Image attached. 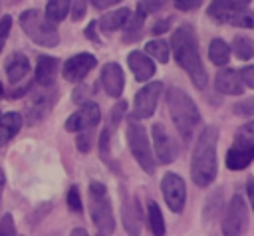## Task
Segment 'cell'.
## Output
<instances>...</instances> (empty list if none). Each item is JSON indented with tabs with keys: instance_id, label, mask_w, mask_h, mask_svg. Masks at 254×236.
Masks as SVG:
<instances>
[{
	"instance_id": "f1b7e54d",
	"label": "cell",
	"mask_w": 254,
	"mask_h": 236,
	"mask_svg": "<svg viewBox=\"0 0 254 236\" xmlns=\"http://www.w3.org/2000/svg\"><path fill=\"white\" fill-rule=\"evenodd\" d=\"M145 50H147V54H149L151 58L159 59L161 63H167V59H169V50H171V48L167 46L165 40H151V42H147Z\"/></svg>"
},
{
	"instance_id": "277c9868",
	"label": "cell",
	"mask_w": 254,
	"mask_h": 236,
	"mask_svg": "<svg viewBox=\"0 0 254 236\" xmlns=\"http://www.w3.org/2000/svg\"><path fill=\"white\" fill-rule=\"evenodd\" d=\"M89 216L101 236H109L115 230V216L105 184L93 180L89 184Z\"/></svg>"
},
{
	"instance_id": "c3c4849f",
	"label": "cell",
	"mask_w": 254,
	"mask_h": 236,
	"mask_svg": "<svg viewBox=\"0 0 254 236\" xmlns=\"http://www.w3.org/2000/svg\"><path fill=\"white\" fill-rule=\"evenodd\" d=\"M69 236H87V232H85L83 228H75V230H71Z\"/></svg>"
},
{
	"instance_id": "60d3db41",
	"label": "cell",
	"mask_w": 254,
	"mask_h": 236,
	"mask_svg": "<svg viewBox=\"0 0 254 236\" xmlns=\"http://www.w3.org/2000/svg\"><path fill=\"white\" fill-rule=\"evenodd\" d=\"M83 135H79L77 137V149L81 151V153H87L89 149H91V137H89V131H81Z\"/></svg>"
},
{
	"instance_id": "74e56055",
	"label": "cell",
	"mask_w": 254,
	"mask_h": 236,
	"mask_svg": "<svg viewBox=\"0 0 254 236\" xmlns=\"http://www.w3.org/2000/svg\"><path fill=\"white\" fill-rule=\"evenodd\" d=\"M240 77H242V83L248 85L250 89H254V65H244L240 69Z\"/></svg>"
},
{
	"instance_id": "f6af8a7d",
	"label": "cell",
	"mask_w": 254,
	"mask_h": 236,
	"mask_svg": "<svg viewBox=\"0 0 254 236\" xmlns=\"http://www.w3.org/2000/svg\"><path fill=\"white\" fill-rule=\"evenodd\" d=\"M95 8H99V10H103V8H109V6H113V4H117V2H121V0H89Z\"/></svg>"
},
{
	"instance_id": "7bdbcfd3",
	"label": "cell",
	"mask_w": 254,
	"mask_h": 236,
	"mask_svg": "<svg viewBox=\"0 0 254 236\" xmlns=\"http://www.w3.org/2000/svg\"><path fill=\"white\" fill-rule=\"evenodd\" d=\"M123 113H125V101H119V103L113 107V111H111V123L117 125V123L121 121Z\"/></svg>"
},
{
	"instance_id": "4316f807",
	"label": "cell",
	"mask_w": 254,
	"mask_h": 236,
	"mask_svg": "<svg viewBox=\"0 0 254 236\" xmlns=\"http://www.w3.org/2000/svg\"><path fill=\"white\" fill-rule=\"evenodd\" d=\"M69 6H71V0H50L46 6V18L50 22L58 24L67 16Z\"/></svg>"
},
{
	"instance_id": "ac0fdd59",
	"label": "cell",
	"mask_w": 254,
	"mask_h": 236,
	"mask_svg": "<svg viewBox=\"0 0 254 236\" xmlns=\"http://www.w3.org/2000/svg\"><path fill=\"white\" fill-rule=\"evenodd\" d=\"M127 63H129V67H131V71H133L137 81H147L155 73V63L149 58V54H145V52H139V50L131 52L127 56Z\"/></svg>"
},
{
	"instance_id": "44dd1931",
	"label": "cell",
	"mask_w": 254,
	"mask_h": 236,
	"mask_svg": "<svg viewBox=\"0 0 254 236\" xmlns=\"http://www.w3.org/2000/svg\"><path fill=\"white\" fill-rule=\"evenodd\" d=\"M42 89H44L42 95H36L32 99V103L28 105V121L30 123H34L36 119H42L54 101V93L50 91L52 87H42Z\"/></svg>"
},
{
	"instance_id": "836d02e7",
	"label": "cell",
	"mask_w": 254,
	"mask_h": 236,
	"mask_svg": "<svg viewBox=\"0 0 254 236\" xmlns=\"http://www.w3.org/2000/svg\"><path fill=\"white\" fill-rule=\"evenodd\" d=\"M167 2H169V0H141V2H139V6H141V8H143V12L149 16V14L159 12Z\"/></svg>"
},
{
	"instance_id": "816d5d0a",
	"label": "cell",
	"mask_w": 254,
	"mask_h": 236,
	"mask_svg": "<svg viewBox=\"0 0 254 236\" xmlns=\"http://www.w3.org/2000/svg\"><path fill=\"white\" fill-rule=\"evenodd\" d=\"M0 117H2V115H0Z\"/></svg>"
},
{
	"instance_id": "7a4b0ae2",
	"label": "cell",
	"mask_w": 254,
	"mask_h": 236,
	"mask_svg": "<svg viewBox=\"0 0 254 236\" xmlns=\"http://www.w3.org/2000/svg\"><path fill=\"white\" fill-rule=\"evenodd\" d=\"M216 143L218 127L208 125L202 129L190 159V177L196 186H208L216 177Z\"/></svg>"
},
{
	"instance_id": "cb8c5ba5",
	"label": "cell",
	"mask_w": 254,
	"mask_h": 236,
	"mask_svg": "<svg viewBox=\"0 0 254 236\" xmlns=\"http://www.w3.org/2000/svg\"><path fill=\"white\" fill-rule=\"evenodd\" d=\"M145 16H147V14H145V12H143V8L137 4L135 14H131V16H129V20H127V24H125L123 42H133V40H137V38L141 36V28H143Z\"/></svg>"
},
{
	"instance_id": "ee69618b",
	"label": "cell",
	"mask_w": 254,
	"mask_h": 236,
	"mask_svg": "<svg viewBox=\"0 0 254 236\" xmlns=\"http://www.w3.org/2000/svg\"><path fill=\"white\" fill-rule=\"evenodd\" d=\"M169 26H171V20H169V18H163V20H159V22L153 26V34H163V32L169 30Z\"/></svg>"
},
{
	"instance_id": "d6986e66",
	"label": "cell",
	"mask_w": 254,
	"mask_h": 236,
	"mask_svg": "<svg viewBox=\"0 0 254 236\" xmlns=\"http://www.w3.org/2000/svg\"><path fill=\"white\" fill-rule=\"evenodd\" d=\"M58 73V59L52 56H40L36 63V83L40 87H52Z\"/></svg>"
},
{
	"instance_id": "6da1fadb",
	"label": "cell",
	"mask_w": 254,
	"mask_h": 236,
	"mask_svg": "<svg viewBox=\"0 0 254 236\" xmlns=\"http://www.w3.org/2000/svg\"><path fill=\"white\" fill-rule=\"evenodd\" d=\"M171 50H173V56H175L177 63L189 73L192 83L198 89L206 87L208 73L202 65V59H200V54H198V42H196V36H194V30H192L190 24H183L173 32Z\"/></svg>"
},
{
	"instance_id": "4fadbf2b",
	"label": "cell",
	"mask_w": 254,
	"mask_h": 236,
	"mask_svg": "<svg viewBox=\"0 0 254 236\" xmlns=\"http://www.w3.org/2000/svg\"><path fill=\"white\" fill-rule=\"evenodd\" d=\"M121 222L129 236H141L143 228V212L139 206V200L135 196H127L121 206Z\"/></svg>"
},
{
	"instance_id": "1f68e13d",
	"label": "cell",
	"mask_w": 254,
	"mask_h": 236,
	"mask_svg": "<svg viewBox=\"0 0 254 236\" xmlns=\"http://www.w3.org/2000/svg\"><path fill=\"white\" fill-rule=\"evenodd\" d=\"M0 236H16V224L12 214H4L0 218Z\"/></svg>"
},
{
	"instance_id": "e575fe53",
	"label": "cell",
	"mask_w": 254,
	"mask_h": 236,
	"mask_svg": "<svg viewBox=\"0 0 254 236\" xmlns=\"http://www.w3.org/2000/svg\"><path fill=\"white\" fill-rule=\"evenodd\" d=\"M232 111L236 115H252L254 113V99H242V101H238L232 107Z\"/></svg>"
},
{
	"instance_id": "f907efd6",
	"label": "cell",
	"mask_w": 254,
	"mask_h": 236,
	"mask_svg": "<svg viewBox=\"0 0 254 236\" xmlns=\"http://www.w3.org/2000/svg\"><path fill=\"white\" fill-rule=\"evenodd\" d=\"M4 95V87H2V83H0V97Z\"/></svg>"
},
{
	"instance_id": "d6a6232c",
	"label": "cell",
	"mask_w": 254,
	"mask_h": 236,
	"mask_svg": "<svg viewBox=\"0 0 254 236\" xmlns=\"http://www.w3.org/2000/svg\"><path fill=\"white\" fill-rule=\"evenodd\" d=\"M89 95H91V87L89 85H77L75 91H73V95H71V99H73V103L83 105V103H87Z\"/></svg>"
},
{
	"instance_id": "7dc6e473",
	"label": "cell",
	"mask_w": 254,
	"mask_h": 236,
	"mask_svg": "<svg viewBox=\"0 0 254 236\" xmlns=\"http://www.w3.org/2000/svg\"><path fill=\"white\" fill-rule=\"evenodd\" d=\"M246 194H248L250 206H252V210H254V180H248V184H246Z\"/></svg>"
},
{
	"instance_id": "484cf974",
	"label": "cell",
	"mask_w": 254,
	"mask_h": 236,
	"mask_svg": "<svg viewBox=\"0 0 254 236\" xmlns=\"http://www.w3.org/2000/svg\"><path fill=\"white\" fill-rule=\"evenodd\" d=\"M147 224L149 230L155 236H165V220H163V212L159 208V204L155 200L147 202Z\"/></svg>"
},
{
	"instance_id": "603a6c76",
	"label": "cell",
	"mask_w": 254,
	"mask_h": 236,
	"mask_svg": "<svg viewBox=\"0 0 254 236\" xmlns=\"http://www.w3.org/2000/svg\"><path fill=\"white\" fill-rule=\"evenodd\" d=\"M131 16V10L129 8H119V10H113V12H107L103 14V18H99L97 26L103 30V32H113V30H119L121 26L127 24Z\"/></svg>"
},
{
	"instance_id": "5b68a950",
	"label": "cell",
	"mask_w": 254,
	"mask_h": 236,
	"mask_svg": "<svg viewBox=\"0 0 254 236\" xmlns=\"http://www.w3.org/2000/svg\"><path fill=\"white\" fill-rule=\"evenodd\" d=\"M20 26L24 30V34L38 46L44 48H54L60 42L58 30L54 26V22H50L40 10H26L20 14Z\"/></svg>"
},
{
	"instance_id": "f5cc1de1",
	"label": "cell",
	"mask_w": 254,
	"mask_h": 236,
	"mask_svg": "<svg viewBox=\"0 0 254 236\" xmlns=\"http://www.w3.org/2000/svg\"><path fill=\"white\" fill-rule=\"evenodd\" d=\"M99 236H101V234H99Z\"/></svg>"
},
{
	"instance_id": "8992f818",
	"label": "cell",
	"mask_w": 254,
	"mask_h": 236,
	"mask_svg": "<svg viewBox=\"0 0 254 236\" xmlns=\"http://www.w3.org/2000/svg\"><path fill=\"white\" fill-rule=\"evenodd\" d=\"M127 145L131 149V155L139 163V167L145 173L153 175L155 173V159H153V153H151L147 131L135 117H131L129 123H127Z\"/></svg>"
},
{
	"instance_id": "b9f144b4",
	"label": "cell",
	"mask_w": 254,
	"mask_h": 236,
	"mask_svg": "<svg viewBox=\"0 0 254 236\" xmlns=\"http://www.w3.org/2000/svg\"><path fill=\"white\" fill-rule=\"evenodd\" d=\"M252 137H254V121L242 125L236 133V139H252Z\"/></svg>"
},
{
	"instance_id": "bcb514c9",
	"label": "cell",
	"mask_w": 254,
	"mask_h": 236,
	"mask_svg": "<svg viewBox=\"0 0 254 236\" xmlns=\"http://www.w3.org/2000/svg\"><path fill=\"white\" fill-rule=\"evenodd\" d=\"M95 26H97V22H89V24H87V28H85V38H89V40H93V42H97Z\"/></svg>"
},
{
	"instance_id": "3957f363",
	"label": "cell",
	"mask_w": 254,
	"mask_h": 236,
	"mask_svg": "<svg viewBox=\"0 0 254 236\" xmlns=\"http://www.w3.org/2000/svg\"><path fill=\"white\" fill-rule=\"evenodd\" d=\"M167 107H169L175 127L183 135V139L190 141V137L200 121L198 109H196L194 101L190 99V95L179 87H169L167 89Z\"/></svg>"
},
{
	"instance_id": "9c48e42d",
	"label": "cell",
	"mask_w": 254,
	"mask_h": 236,
	"mask_svg": "<svg viewBox=\"0 0 254 236\" xmlns=\"http://www.w3.org/2000/svg\"><path fill=\"white\" fill-rule=\"evenodd\" d=\"M161 192L165 196L167 206L173 212H181L185 208V202H187V186H185V180L177 173H167L161 178Z\"/></svg>"
},
{
	"instance_id": "52a82bcc",
	"label": "cell",
	"mask_w": 254,
	"mask_h": 236,
	"mask_svg": "<svg viewBox=\"0 0 254 236\" xmlns=\"http://www.w3.org/2000/svg\"><path fill=\"white\" fill-rule=\"evenodd\" d=\"M248 226V208L240 194H234L226 206L222 218V234L224 236H242Z\"/></svg>"
},
{
	"instance_id": "7402d4cb",
	"label": "cell",
	"mask_w": 254,
	"mask_h": 236,
	"mask_svg": "<svg viewBox=\"0 0 254 236\" xmlns=\"http://www.w3.org/2000/svg\"><path fill=\"white\" fill-rule=\"evenodd\" d=\"M22 121H24L22 115L16 113V111H10V113H6V115L0 117V147L6 145L20 131Z\"/></svg>"
},
{
	"instance_id": "2e32d148",
	"label": "cell",
	"mask_w": 254,
	"mask_h": 236,
	"mask_svg": "<svg viewBox=\"0 0 254 236\" xmlns=\"http://www.w3.org/2000/svg\"><path fill=\"white\" fill-rule=\"evenodd\" d=\"M250 0H212L206 8V14L220 24H228V20L240 12L242 8H248Z\"/></svg>"
},
{
	"instance_id": "d4e9b609",
	"label": "cell",
	"mask_w": 254,
	"mask_h": 236,
	"mask_svg": "<svg viewBox=\"0 0 254 236\" xmlns=\"http://www.w3.org/2000/svg\"><path fill=\"white\" fill-rule=\"evenodd\" d=\"M208 58H210V61L214 65H220V67L226 65L228 59H230V46L224 40L214 38L210 42V46H208Z\"/></svg>"
},
{
	"instance_id": "9a60e30c",
	"label": "cell",
	"mask_w": 254,
	"mask_h": 236,
	"mask_svg": "<svg viewBox=\"0 0 254 236\" xmlns=\"http://www.w3.org/2000/svg\"><path fill=\"white\" fill-rule=\"evenodd\" d=\"M99 79H101V85L109 97H121L123 87H125V73L119 67V63H115V61L105 63Z\"/></svg>"
},
{
	"instance_id": "f546056e",
	"label": "cell",
	"mask_w": 254,
	"mask_h": 236,
	"mask_svg": "<svg viewBox=\"0 0 254 236\" xmlns=\"http://www.w3.org/2000/svg\"><path fill=\"white\" fill-rule=\"evenodd\" d=\"M230 26H236V28H254V12L248 10V8H242L240 12H236L230 20H228Z\"/></svg>"
},
{
	"instance_id": "ba28073f",
	"label": "cell",
	"mask_w": 254,
	"mask_h": 236,
	"mask_svg": "<svg viewBox=\"0 0 254 236\" xmlns=\"http://www.w3.org/2000/svg\"><path fill=\"white\" fill-rule=\"evenodd\" d=\"M163 89L165 87H163L161 81H151V83L143 85L135 93V99H133V117L135 119L151 117L157 109V103H159V97H161Z\"/></svg>"
},
{
	"instance_id": "83f0119b",
	"label": "cell",
	"mask_w": 254,
	"mask_h": 236,
	"mask_svg": "<svg viewBox=\"0 0 254 236\" xmlns=\"http://www.w3.org/2000/svg\"><path fill=\"white\" fill-rule=\"evenodd\" d=\"M232 52L242 61L250 59L254 56V40L252 38H246V36H236L234 42H232Z\"/></svg>"
},
{
	"instance_id": "681fc988",
	"label": "cell",
	"mask_w": 254,
	"mask_h": 236,
	"mask_svg": "<svg viewBox=\"0 0 254 236\" xmlns=\"http://www.w3.org/2000/svg\"><path fill=\"white\" fill-rule=\"evenodd\" d=\"M2 190H4V173L0 169V198H2Z\"/></svg>"
},
{
	"instance_id": "7c38bea8",
	"label": "cell",
	"mask_w": 254,
	"mask_h": 236,
	"mask_svg": "<svg viewBox=\"0 0 254 236\" xmlns=\"http://www.w3.org/2000/svg\"><path fill=\"white\" fill-rule=\"evenodd\" d=\"M97 59L93 54H75L73 58H69L64 67H62V73L67 81H81L93 67H95Z\"/></svg>"
},
{
	"instance_id": "e0dca14e",
	"label": "cell",
	"mask_w": 254,
	"mask_h": 236,
	"mask_svg": "<svg viewBox=\"0 0 254 236\" xmlns=\"http://www.w3.org/2000/svg\"><path fill=\"white\" fill-rule=\"evenodd\" d=\"M214 89L224 95H240L244 91V83L240 77V71L222 67L214 77Z\"/></svg>"
},
{
	"instance_id": "ab89813d",
	"label": "cell",
	"mask_w": 254,
	"mask_h": 236,
	"mask_svg": "<svg viewBox=\"0 0 254 236\" xmlns=\"http://www.w3.org/2000/svg\"><path fill=\"white\" fill-rule=\"evenodd\" d=\"M173 2H175V8L183 10V12H189V10H194L200 6V0H173Z\"/></svg>"
},
{
	"instance_id": "f35d334b",
	"label": "cell",
	"mask_w": 254,
	"mask_h": 236,
	"mask_svg": "<svg viewBox=\"0 0 254 236\" xmlns=\"http://www.w3.org/2000/svg\"><path fill=\"white\" fill-rule=\"evenodd\" d=\"M99 149H101V157H105V161L111 165V157H109V131H103V133H101Z\"/></svg>"
},
{
	"instance_id": "8d00e7d4",
	"label": "cell",
	"mask_w": 254,
	"mask_h": 236,
	"mask_svg": "<svg viewBox=\"0 0 254 236\" xmlns=\"http://www.w3.org/2000/svg\"><path fill=\"white\" fill-rule=\"evenodd\" d=\"M71 20H81L83 18V14H85V0H73L71 2Z\"/></svg>"
},
{
	"instance_id": "ffe728a7",
	"label": "cell",
	"mask_w": 254,
	"mask_h": 236,
	"mask_svg": "<svg viewBox=\"0 0 254 236\" xmlns=\"http://www.w3.org/2000/svg\"><path fill=\"white\" fill-rule=\"evenodd\" d=\"M28 71H30V61L22 52H14L6 59V75L10 83H18L24 75H28Z\"/></svg>"
},
{
	"instance_id": "5bb4252c",
	"label": "cell",
	"mask_w": 254,
	"mask_h": 236,
	"mask_svg": "<svg viewBox=\"0 0 254 236\" xmlns=\"http://www.w3.org/2000/svg\"><path fill=\"white\" fill-rule=\"evenodd\" d=\"M153 145H155V153L159 163H173L177 159V143L173 141V137L165 131V127L161 123L153 125Z\"/></svg>"
},
{
	"instance_id": "4dcf8cb0",
	"label": "cell",
	"mask_w": 254,
	"mask_h": 236,
	"mask_svg": "<svg viewBox=\"0 0 254 236\" xmlns=\"http://www.w3.org/2000/svg\"><path fill=\"white\" fill-rule=\"evenodd\" d=\"M67 206H69V210H73V212H81V208H83L81 196H79V188H77L75 184L67 190Z\"/></svg>"
},
{
	"instance_id": "8fae6325",
	"label": "cell",
	"mask_w": 254,
	"mask_h": 236,
	"mask_svg": "<svg viewBox=\"0 0 254 236\" xmlns=\"http://www.w3.org/2000/svg\"><path fill=\"white\" fill-rule=\"evenodd\" d=\"M254 161V141L236 139V143L226 151V167L230 171H242Z\"/></svg>"
},
{
	"instance_id": "d590c367",
	"label": "cell",
	"mask_w": 254,
	"mask_h": 236,
	"mask_svg": "<svg viewBox=\"0 0 254 236\" xmlns=\"http://www.w3.org/2000/svg\"><path fill=\"white\" fill-rule=\"evenodd\" d=\"M10 28H12V18H10V16L0 18V52L4 50V44H6V40H8Z\"/></svg>"
},
{
	"instance_id": "30bf717a",
	"label": "cell",
	"mask_w": 254,
	"mask_h": 236,
	"mask_svg": "<svg viewBox=\"0 0 254 236\" xmlns=\"http://www.w3.org/2000/svg\"><path fill=\"white\" fill-rule=\"evenodd\" d=\"M101 121V111L95 103H83L71 117L65 121V131L69 133H81L93 129Z\"/></svg>"
}]
</instances>
